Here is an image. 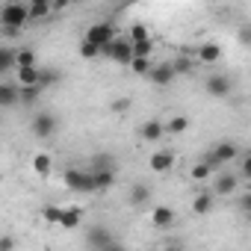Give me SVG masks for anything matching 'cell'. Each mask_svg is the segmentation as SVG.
Returning <instances> with one entry per match:
<instances>
[{
  "instance_id": "52a82bcc",
  "label": "cell",
  "mask_w": 251,
  "mask_h": 251,
  "mask_svg": "<svg viewBox=\"0 0 251 251\" xmlns=\"http://www.w3.org/2000/svg\"><path fill=\"white\" fill-rule=\"evenodd\" d=\"M109 39H115V27L106 24V21H103V24H92V27L86 30V42H92V45H98V48L106 45Z\"/></svg>"
},
{
  "instance_id": "30bf717a",
  "label": "cell",
  "mask_w": 251,
  "mask_h": 251,
  "mask_svg": "<svg viewBox=\"0 0 251 251\" xmlns=\"http://www.w3.org/2000/svg\"><path fill=\"white\" fill-rule=\"evenodd\" d=\"M163 133H166V124H163V121H157V118H148L142 127H139V136H142L145 142H157Z\"/></svg>"
},
{
  "instance_id": "d6986e66",
  "label": "cell",
  "mask_w": 251,
  "mask_h": 251,
  "mask_svg": "<svg viewBox=\"0 0 251 251\" xmlns=\"http://www.w3.org/2000/svg\"><path fill=\"white\" fill-rule=\"evenodd\" d=\"M80 210L77 207H62V216H59V225L65 227V230H74V227H80Z\"/></svg>"
},
{
  "instance_id": "1f68e13d",
  "label": "cell",
  "mask_w": 251,
  "mask_h": 251,
  "mask_svg": "<svg viewBox=\"0 0 251 251\" xmlns=\"http://www.w3.org/2000/svg\"><path fill=\"white\" fill-rule=\"evenodd\" d=\"M80 56H83V59H95V56H100V48L83 39V42H80Z\"/></svg>"
},
{
  "instance_id": "7402d4cb",
  "label": "cell",
  "mask_w": 251,
  "mask_h": 251,
  "mask_svg": "<svg viewBox=\"0 0 251 251\" xmlns=\"http://www.w3.org/2000/svg\"><path fill=\"white\" fill-rule=\"evenodd\" d=\"M219 56H222V48L219 45H201L198 48V59L201 62H219Z\"/></svg>"
},
{
  "instance_id": "6da1fadb",
  "label": "cell",
  "mask_w": 251,
  "mask_h": 251,
  "mask_svg": "<svg viewBox=\"0 0 251 251\" xmlns=\"http://www.w3.org/2000/svg\"><path fill=\"white\" fill-rule=\"evenodd\" d=\"M100 56H106V59L115 62V65H130L133 48H130L127 39H109L106 45H100Z\"/></svg>"
},
{
  "instance_id": "b9f144b4",
  "label": "cell",
  "mask_w": 251,
  "mask_h": 251,
  "mask_svg": "<svg viewBox=\"0 0 251 251\" xmlns=\"http://www.w3.org/2000/svg\"><path fill=\"white\" fill-rule=\"evenodd\" d=\"M30 3H50V0H30Z\"/></svg>"
},
{
  "instance_id": "d4e9b609",
  "label": "cell",
  "mask_w": 251,
  "mask_h": 251,
  "mask_svg": "<svg viewBox=\"0 0 251 251\" xmlns=\"http://www.w3.org/2000/svg\"><path fill=\"white\" fill-rule=\"evenodd\" d=\"M24 65H36V50L33 48L15 50V68H24Z\"/></svg>"
},
{
  "instance_id": "e0dca14e",
  "label": "cell",
  "mask_w": 251,
  "mask_h": 251,
  "mask_svg": "<svg viewBox=\"0 0 251 251\" xmlns=\"http://www.w3.org/2000/svg\"><path fill=\"white\" fill-rule=\"evenodd\" d=\"M236 186H239V177L236 175H222L216 180V195H233Z\"/></svg>"
},
{
  "instance_id": "7c38bea8",
  "label": "cell",
  "mask_w": 251,
  "mask_h": 251,
  "mask_svg": "<svg viewBox=\"0 0 251 251\" xmlns=\"http://www.w3.org/2000/svg\"><path fill=\"white\" fill-rule=\"evenodd\" d=\"M18 103V83H0V109Z\"/></svg>"
},
{
  "instance_id": "9c48e42d",
  "label": "cell",
  "mask_w": 251,
  "mask_h": 251,
  "mask_svg": "<svg viewBox=\"0 0 251 251\" xmlns=\"http://www.w3.org/2000/svg\"><path fill=\"white\" fill-rule=\"evenodd\" d=\"M210 154H213L216 166H222V163H230V160H236V157H239V145H236V142H219Z\"/></svg>"
},
{
  "instance_id": "4316f807",
  "label": "cell",
  "mask_w": 251,
  "mask_h": 251,
  "mask_svg": "<svg viewBox=\"0 0 251 251\" xmlns=\"http://www.w3.org/2000/svg\"><path fill=\"white\" fill-rule=\"evenodd\" d=\"M186 127H189V121H186L183 115H175V118H172V121L166 124V133H175V136H180V133H183Z\"/></svg>"
},
{
  "instance_id": "4fadbf2b",
  "label": "cell",
  "mask_w": 251,
  "mask_h": 251,
  "mask_svg": "<svg viewBox=\"0 0 251 251\" xmlns=\"http://www.w3.org/2000/svg\"><path fill=\"white\" fill-rule=\"evenodd\" d=\"M151 222H154L157 227H169V225L175 222V210H172V207H166V204H160V207H154Z\"/></svg>"
},
{
  "instance_id": "83f0119b",
  "label": "cell",
  "mask_w": 251,
  "mask_h": 251,
  "mask_svg": "<svg viewBox=\"0 0 251 251\" xmlns=\"http://www.w3.org/2000/svg\"><path fill=\"white\" fill-rule=\"evenodd\" d=\"M127 42H130V39H127ZM130 48H133V56H151L154 42H151V39H142V42H130Z\"/></svg>"
},
{
  "instance_id": "8992f818",
  "label": "cell",
  "mask_w": 251,
  "mask_h": 251,
  "mask_svg": "<svg viewBox=\"0 0 251 251\" xmlns=\"http://www.w3.org/2000/svg\"><path fill=\"white\" fill-rule=\"evenodd\" d=\"M33 133H36L39 139H50V136L56 133V115H50V112H36V115H33Z\"/></svg>"
},
{
  "instance_id": "603a6c76",
  "label": "cell",
  "mask_w": 251,
  "mask_h": 251,
  "mask_svg": "<svg viewBox=\"0 0 251 251\" xmlns=\"http://www.w3.org/2000/svg\"><path fill=\"white\" fill-rule=\"evenodd\" d=\"M33 172L39 177H48L50 175V154H36L33 157Z\"/></svg>"
},
{
  "instance_id": "9a60e30c",
  "label": "cell",
  "mask_w": 251,
  "mask_h": 251,
  "mask_svg": "<svg viewBox=\"0 0 251 251\" xmlns=\"http://www.w3.org/2000/svg\"><path fill=\"white\" fill-rule=\"evenodd\" d=\"M42 92H45L42 86H18V103L33 106V103L39 100V95H42Z\"/></svg>"
},
{
  "instance_id": "ac0fdd59",
  "label": "cell",
  "mask_w": 251,
  "mask_h": 251,
  "mask_svg": "<svg viewBox=\"0 0 251 251\" xmlns=\"http://www.w3.org/2000/svg\"><path fill=\"white\" fill-rule=\"evenodd\" d=\"M148 201H151V189L145 183H133L130 186V204L133 207H145Z\"/></svg>"
},
{
  "instance_id": "f1b7e54d",
  "label": "cell",
  "mask_w": 251,
  "mask_h": 251,
  "mask_svg": "<svg viewBox=\"0 0 251 251\" xmlns=\"http://www.w3.org/2000/svg\"><path fill=\"white\" fill-rule=\"evenodd\" d=\"M151 65H154V62H151V56H133V59H130V68H133L136 74H148V71H151Z\"/></svg>"
},
{
  "instance_id": "ffe728a7",
  "label": "cell",
  "mask_w": 251,
  "mask_h": 251,
  "mask_svg": "<svg viewBox=\"0 0 251 251\" xmlns=\"http://www.w3.org/2000/svg\"><path fill=\"white\" fill-rule=\"evenodd\" d=\"M59 80H62V74H59L56 68H39V83H36V86L50 89V86H59Z\"/></svg>"
},
{
  "instance_id": "3957f363",
  "label": "cell",
  "mask_w": 251,
  "mask_h": 251,
  "mask_svg": "<svg viewBox=\"0 0 251 251\" xmlns=\"http://www.w3.org/2000/svg\"><path fill=\"white\" fill-rule=\"evenodd\" d=\"M83 242H86L89 248H118V245H121V242L109 233V227H103V225L89 227L86 236H83Z\"/></svg>"
},
{
  "instance_id": "4dcf8cb0",
  "label": "cell",
  "mask_w": 251,
  "mask_h": 251,
  "mask_svg": "<svg viewBox=\"0 0 251 251\" xmlns=\"http://www.w3.org/2000/svg\"><path fill=\"white\" fill-rule=\"evenodd\" d=\"M59 216H62V207H56V204H48V207L42 210V219L50 222V225H59Z\"/></svg>"
},
{
  "instance_id": "cb8c5ba5",
  "label": "cell",
  "mask_w": 251,
  "mask_h": 251,
  "mask_svg": "<svg viewBox=\"0 0 251 251\" xmlns=\"http://www.w3.org/2000/svg\"><path fill=\"white\" fill-rule=\"evenodd\" d=\"M48 15H50V3H30L27 6V18L30 21H42Z\"/></svg>"
},
{
  "instance_id": "f546056e",
  "label": "cell",
  "mask_w": 251,
  "mask_h": 251,
  "mask_svg": "<svg viewBox=\"0 0 251 251\" xmlns=\"http://www.w3.org/2000/svg\"><path fill=\"white\" fill-rule=\"evenodd\" d=\"M210 172H213V169H210V166L201 160V163H195V166H192L189 177H192V180H207V177H210Z\"/></svg>"
},
{
  "instance_id": "484cf974",
  "label": "cell",
  "mask_w": 251,
  "mask_h": 251,
  "mask_svg": "<svg viewBox=\"0 0 251 251\" xmlns=\"http://www.w3.org/2000/svg\"><path fill=\"white\" fill-rule=\"evenodd\" d=\"M15 65V48H3L0 45V74H6Z\"/></svg>"
},
{
  "instance_id": "7a4b0ae2",
  "label": "cell",
  "mask_w": 251,
  "mask_h": 251,
  "mask_svg": "<svg viewBox=\"0 0 251 251\" xmlns=\"http://www.w3.org/2000/svg\"><path fill=\"white\" fill-rule=\"evenodd\" d=\"M62 183H65L71 192H95V177H92V172L65 169V172H62Z\"/></svg>"
},
{
  "instance_id": "d6a6232c",
  "label": "cell",
  "mask_w": 251,
  "mask_h": 251,
  "mask_svg": "<svg viewBox=\"0 0 251 251\" xmlns=\"http://www.w3.org/2000/svg\"><path fill=\"white\" fill-rule=\"evenodd\" d=\"M133 106V100L130 98H115L112 103H109V112H115V115H121V112H127Z\"/></svg>"
},
{
  "instance_id": "d590c367",
  "label": "cell",
  "mask_w": 251,
  "mask_h": 251,
  "mask_svg": "<svg viewBox=\"0 0 251 251\" xmlns=\"http://www.w3.org/2000/svg\"><path fill=\"white\" fill-rule=\"evenodd\" d=\"M172 68H175V74H186V71L192 68V62H189L186 56H177V59L172 62Z\"/></svg>"
},
{
  "instance_id": "836d02e7",
  "label": "cell",
  "mask_w": 251,
  "mask_h": 251,
  "mask_svg": "<svg viewBox=\"0 0 251 251\" xmlns=\"http://www.w3.org/2000/svg\"><path fill=\"white\" fill-rule=\"evenodd\" d=\"M95 169H115L112 154H98V157H95ZM95 169H92V172H95Z\"/></svg>"
},
{
  "instance_id": "277c9868",
  "label": "cell",
  "mask_w": 251,
  "mask_h": 251,
  "mask_svg": "<svg viewBox=\"0 0 251 251\" xmlns=\"http://www.w3.org/2000/svg\"><path fill=\"white\" fill-rule=\"evenodd\" d=\"M30 18H27V6L18 3V0H12V3H6L3 9H0V24L6 27H24Z\"/></svg>"
},
{
  "instance_id": "60d3db41",
  "label": "cell",
  "mask_w": 251,
  "mask_h": 251,
  "mask_svg": "<svg viewBox=\"0 0 251 251\" xmlns=\"http://www.w3.org/2000/svg\"><path fill=\"white\" fill-rule=\"evenodd\" d=\"M248 36H251V33H248V27H242V30H239V42H242V45H248Z\"/></svg>"
},
{
  "instance_id": "44dd1931",
  "label": "cell",
  "mask_w": 251,
  "mask_h": 251,
  "mask_svg": "<svg viewBox=\"0 0 251 251\" xmlns=\"http://www.w3.org/2000/svg\"><path fill=\"white\" fill-rule=\"evenodd\" d=\"M210 210H213V195H210V192L195 195V201H192V213H195V216H207Z\"/></svg>"
},
{
  "instance_id": "74e56055",
  "label": "cell",
  "mask_w": 251,
  "mask_h": 251,
  "mask_svg": "<svg viewBox=\"0 0 251 251\" xmlns=\"http://www.w3.org/2000/svg\"><path fill=\"white\" fill-rule=\"evenodd\" d=\"M9 248H15V239L12 236H3V239H0V251H9Z\"/></svg>"
},
{
  "instance_id": "8fae6325",
  "label": "cell",
  "mask_w": 251,
  "mask_h": 251,
  "mask_svg": "<svg viewBox=\"0 0 251 251\" xmlns=\"http://www.w3.org/2000/svg\"><path fill=\"white\" fill-rule=\"evenodd\" d=\"M148 166H151V172H157V175L169 172V169L175 166V151H157V154L148 160Z\"/></svg>"
},
{
  "instance_id": "5b68a950",
  "label": "cell",
  "mask_w": 251,
  "mask_h": 251,
  "mask_svg": "<svg viewBox=\"0 0 251 251\" xmlns=\"http://www.w3.org/2000/svg\"><path fill=\"white\" fill-rule=\"evenodd\" d=\"M204 89H207V95H213V98H227V95L233 92V77H227V74H213V77L204 80Z\"/></svg>"
},
{
  "instance_id": "5bb4252c",
  "label": "cell",
  "mask_w": 251,
  "mask_h": 251,
  "mask_svg": "<svg viewBox=\"0 0 251 251\" xmlns=\"http://www.w3.org/2000/svg\"><path fill=\"white\" fill-rule=\"evenodd\" d=\"M15 83H18V86H36V83H39V68H36V65H24V68H18Z\"/></svg>"
},
{
  "instance_id": "ab89813d",
  "label": "cell",
  "mask_w": 251,
  "mask_h": 251,
  "mask_svg": "<svg viewBox=\"0 0 251 251\" xmlns=\"http://www.w3.org/2000/svg\"><path fill=\"white\" fill-rule=\"evenodd\" d=\"M239 210H245V213L251 210V195H242V198H239Z\"/></svg>"
},
{
  "instance_id": "e575fe53",
  "label": "cell",
  "mask_w": 251,
  "mask_h": 251,
  "mask_svg": "<svg viewBox=\"0 0 251 251\" xmlns=\"http://www.w3.org/2000/svg\"><path fill=\"white\" fill-rule=\"evenodd\" d=\"M142 39H151L148 30H145L142 24H133V27H130V42H142Z\"/></svg>"
},
{
  "instance_id": "ba28073f",
  "label": "cell",
  "mask_w": 251,
  "mask_h": 251,
  "mask_svg": "<svg viewBox=\"0 0 251 251\" xmlns=\"http://www.w3.org/2000/svg\"><path fill=\"white\" fill-rule=\"evenodd\" d=\"M148 77H151V83H154V86L166 89V86L175 80V68H172V62H157V65H151Z\"/></svg>"
},
{
  "instance_id": "f35d334b",
  "label": "cell",
  "mask_w": 251,
  "mask_h": 251,
  "mask_svg": "<svg viewBox=\"0 0 251 251\" xmlns=\"http://www.w3.org/2000/svg\"><path fill=\"white\" fill-rule=\"evenodd\" d=\"M0 30H3V36H18L21 27H6V24H0Z\"/></svg>"
},
{
  "instance_id": "8d00e7d4",
  "label": "cell",
  "mask_w": 251,
  "mask_h": 251,
  "mask_svg": "<svg viewBox=\"0 0 251 251\" xmlns=\"http://www.w3.org/2000/svg\"><path fill=\"white\" fill-rule=\"evenodd\" d=\"M242 177H251V157H242Z\"/></svg>"
},
{
  "instance_id": "2e32d148",
  "label": "cell",
  "mask_w": 251,
  "mask_h": 251,
  "mask_svg": "<svg viewBox=\"0 0 251 251\" xmlns=\"http://www.w3.org/2000/svg\"><path fill=\"white\" fill-rule=\"evenodd\" d=\"M92 177H95V189H109L115 183V169H95Z\"/></svg>"
}]
</instances>
